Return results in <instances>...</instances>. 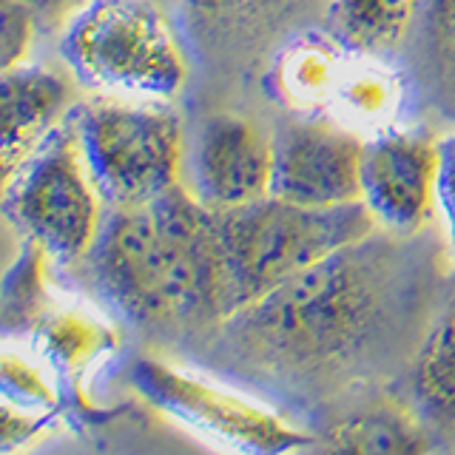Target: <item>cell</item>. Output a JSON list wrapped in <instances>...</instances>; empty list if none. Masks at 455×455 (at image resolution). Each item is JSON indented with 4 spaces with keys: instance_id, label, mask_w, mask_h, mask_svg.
Instances as JSON below:
<instances>
[{
    "instance_id": "ffe728a7",
    "label": "cell",
    "mask_w": 455,
    "mask_h": 455,
    "mask_svg": "<svg viewBox=\"0 0 455 455\" xmlns=\"http://www.w3.org/2000/svg\"><path fill=\"white\" fill-rule=\"evenodd\" d=\"M208 9H236V12H251V14H265L270 9H279L288 0H199Z\"/></svg>"
},
{
    "instance_id": "3957f363",
    "label": "cell",
    "mask_w": 455,
    "mask_h": 455,
    "mask_svg": "<svg viewBox=\"0 0 455 455\" xmlns=\"http://www.w3.org/2000/svg\"><path fill=\"white\" fill-rule=\"evenodd\" d=\"M213 213L222 322L331 253L379 231L362 203L307 208L267 194L251 205Z\"/></svg>"
},
{
    "instance_id": "44dd1931",
    "label": "cell",
    "mask_w": 455,
    "mask_h": 455,
    "mask_svg": "<svg viewBox=\"0 0 455 455\" xmlns=\"http://www.w3.org/2000/svg\"><path fill=\"white\" fill-rule=\"evenodd\" d=\"M80 4L83 0H26V6L37 18H63V14H71Z\"/></svg>"
},
{
    "instance_id": "30bf717a",
    "label": "cell",
    "mask_w": 455,
    "mask_h": 455,
    "mask_svg": "<svg viewBox=\"0 0 455 455\" xmlns=\"http://www.w3.org/2000/svg\"><path fill=\"white\" fill-rule=\"evenodd\" d=\"M274 137L239 114H213L185 151L182 182L211 211L251 205L270 194Z\"/></svg>"
},
{
    "instance_id": "d6986e66",
    "label": "cell",
    "mask_w": 455,
    "mask_h": 455,
    "mask_svg": "<svg viewBox=\"0 0 455 455\" xmlns=\"http://www.w3.org/2000/svg\"><path fill=\"white\" fill-rule=\"evenodd\" d=\"M430 9V20L441 37H447L455 46V0H424Z\"/></svg>"
},
{
    "instance_id": "5bb4252c",
    "label": "cell",
    "mask_w": 455,
    "mask_h": 455,
    "mask_svg": "<svg viewBox=\"0 0 455 455\" xmlns=\"http://www.w3.org/2000/svg\"><path fill=\"white\" fill-rule=\"evenodd\" d=\"M353 49L327 35H305L279 54V92L299 108H327Z\"/></svg>"
},
{
    "instance_id": "e0dca14e",
    "label": "cell",
    "mask_w": 455,
    "mask_h": 455,
    "mask_svg": "<svg viewBox=\"0 0 455 455\" xmlns=\"http://www.w3.org/2000/svg\"><path fill=\"white\" fill-rule=\"evenodd\" d=\"M37 14L26 0H0V75L20 66L35 37Z\"/></svg>"
},
{
    "instance_id": "ba28073f",
    "label": "cell",
    "mask_w": 455,
    "mask_h": 455,
    "mask_svg": "<svg viewBox=\"0 0 455 455\" xmlns=\"http://www.w3.org/2000/svg\"><path fill=\"white\" fill-rule=\"evenodd\" d=\"M438 140L412 128L364 137L359 203L387 236H416L435 217Z\"/></svg>"
},
{
    "instance_id": "277c9868",
    "label": "cell",
    "mask_w": 455,
    "mask_h": 455,
    "mask_svg": "<svg viewBox=\"0 0 455 455\" xmlns=\"http://www.w3.org/2000/svg\"><path fill=\"white\" fill-rule=\"evenodd\" d=\"M60 54L100 94L168 103L188 80L174 28L151 0H83L66 18Z\"/></svg>"
},
{
    "instance_id": "8992f818",
    "label": "cell",
    "mask_w": 455,
    "mask_h": 455,
    "mask_svg": "<svg viewBox=\"0 0 455 455\" xmlns=\"http://www.w3.org/2000/svg\"><path fill=\"white\" fill-rule=\"evenodd\" d=\"M103 199L83 163L68 117L14 171L4 208L9 220L57 262H80L103 228Z\"/></svg>"
},
{
    "instance_id": "4fadbf2b",
    "label": "cell",
    "mask_w": 455,
    "mask_h": 455,
    "mask_svg": "<svg viewBox=\"0 0 455 455\" xmlns=\"http://www.w3.org/2000/svg\"><path fill=\"white\" fill-rule=\"evenodd\" d=\"M421 0H327V35L362 54H381L404 40Z\"/></svg>"
},
{
    "instance_id": "5b68a950",
    "label": "cell",
    "mask_w": 455,
    "mask_h": 455,
    "mask_svg": "<svg viewBox=\"0 0 455 455\" xmlns=\"http://www.w3.org/2000/svg\"><path fill=\"white\" fill-rule=\"evenodd\" d=\"M68 125L108 211L146 205L182 185L185 134L163 100L103 94L71 108Z\"/></svg>"
},
{
    "instance_id": "6da1fadb",
    "label": "cell",
    "mask_w": 455,
    "mask_h": 455,
    "mask_svg": "<svg viewBox=\"0 0 455 455\" xmlns=\"http://www.w3.org/2000/svg\"><path fill=\"white\" fill-rule=\"evenodd\" d=\"M85 259L134 322H222L217 213L185 185L146 205L108 211Z\"/></svg>"
},
{
    "instance_id": "52a82bcc",
    "label": "cell",
    "mask_w": 455,
    "mask_h": 455,
    "mask_svg": "<svg viewBox=\"0 0 455 455\" xmlns=\"http://www.w3.org/2000/svg\"><path fill=\"white\" fill-rule=\"evenodd\" d=\"M140 387L171 416L234 450L276 455L310 447V433L288 421L279 410L165 364H142Z\"/></svg>"
},
{
    "instance_id": "9a60e30c",
    "label": "cell",
    "mask_w": 455,
    "mask_h": 455,
    "mask_svg": "<svg viewBox=\"0 0 455 455\" xmlns=\"http://www.w3.org/2000/svg\"><path fill=\"white\" fill-rule=\"evenodd\" d=\"M322 447L341 452H424L430 444L410 412L390 404H376L331 424Z\"/></svg>"
},
{
    "instance_id": "7a4b0ae2",
    "label": "cell",
    "mask_w": 455,
    "mask_h": 455,
    "mask_svg": "<svg viewBox=\"0 0 455 455\" xmlns=\"http://www.w3.org/2000/svg\"><path fill=\"white\" fill-rule=\"evenodd\" d=\"M373 236L331 253L225 322L274 364L331 367L350 359L381 331L393 296V265Z\"/></svg>"
},
{
    "instance_id": "7c38bea8",
    "label": "cell",
    "mask_w": 455,
    "mask_h": 455,
    "mask_svg": "<svg viewBox=\"0 0 455 455\" xmlns=\"http://www.w3.org/2000/svg\"><path fill=\"white\" fill-rule=\"evenodd\" d=\"M373 57L376 54L350 52L347 66L327 103V111H333V123L347 125L362 137L393 128L398 103H402V85L395 75L373 63Z\"/></svg>"
},
{
    "instance_id": "8fae6325",
    "label": "cell",
    "mask_w": 455,
    "mask_h": 455,
    "mask_svg": "<svg viewBox=\"0 0 455 455\" xmlns=\"http://www.w3.org/2000/svg\"><path fill=\"white\" fill-rule=\"evenodd\" d=\"M68 80L52 68L20 63L0 75V182L68 117Z\"/></svg>"
},
{
    "instance_id": "ac0fdd59",
    "label": "cell",
    "mask_w": 455,
    "mask_h": 455,
    "mask_svg": "<svg viewBox=\"0 0 455 455\" xmlns=\"http://www.w3.org/2000/svg\"><path fill=\"white\" fill-rule=\"evenodd\" d=\"M435 213L444 225L447 253L455 267V128L438 140V177H435Z\"/></svg>"
},
{
    "instance_id": "2e32d148",
    "label": "cell",
    "mask_w": 455,
    "mask_h": 455,
    "mask_svg": "<svg viewBox=\"0 0 455 455\" xmlns=\"http://www.w3.org/2000/svg\"><path fill=\"white\" fill-rule=\"evenodd\" d=\"M412 393L427 419L455 427V310L424 336L412 362Z\"/></svg>"
},
{
    "instance_id": "9c48e42d",
    "label": "cell",
    "mask_w": 455,
    "mask_h": 455,
    "mask_svg": "<svg viewBox=\"0 0 455 455\" xmlns=\"http://www.w3.org/2000/svg\"><path fill=\"white\" fill-rule=\"evenodd\" d=\"M364 137L327 120H293L274 134L270 196L307 208L359 203Z\"/></svg>"
}]
</instances>
